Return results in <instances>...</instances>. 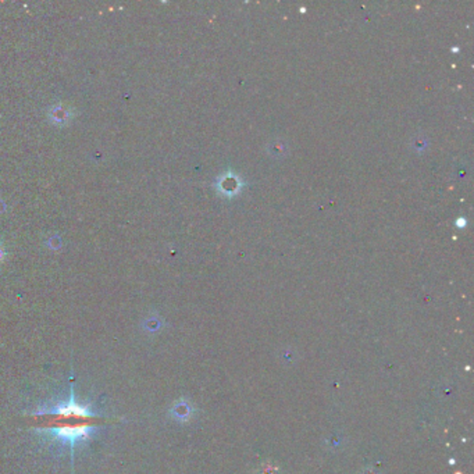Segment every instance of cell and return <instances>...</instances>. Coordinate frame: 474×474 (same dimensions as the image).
Returning a JSON list of instances; mask_svg holds the SVG:
<instances>
[{
	"instance_id": "obj_1",
	"label": "cell",
	"mask_w": 474,
	"mask_h": 474,
	"mask_svg": "<svg viewBox=\"0 0 474 474\" xmlns=\"http://www.w3.org/2000/svg\"><path fill=\"white\" fill-rule=\"evenodd\" d=\"M34 416L46 420L42 430L50 432L54 438L68 445L71 452L78 442L89 438L90 432L102 420V416L92 412L89 406L75 402L72 394L70 401L59 403L52 409H46L39 413H34Z\"/></svg>"
}]
</instances>
